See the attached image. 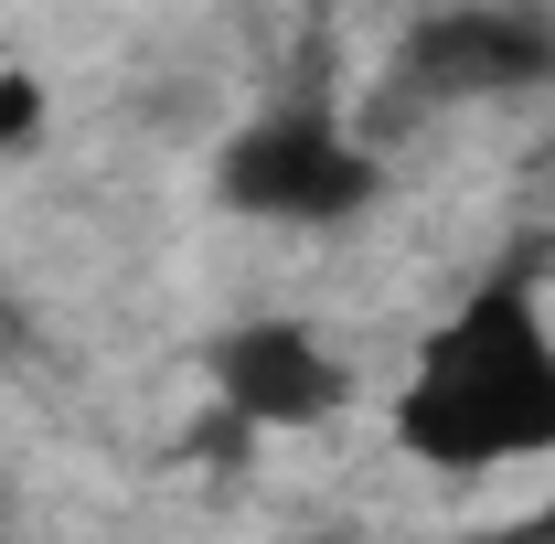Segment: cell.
Listing matches in <instances>:
<instances>
[{
	"label": "cell",
	"mask_w": 555,
	"mask_h": 544,
	"mask_svg": "<svg viewBox=\"0 0 555 544\" xmlns=\"http://www.w3.org/2000/svg\"><path fill=\"white\" fill-rule=\"evenodd\" d=\"M396 449L438 480L555 459V321L524 277L470 288L396 385Z\"/></svg>",
	"instance_id": "obj_1"
},
{
	"label": "cell",
	"mask_w": 555,
	"mask_h": 544,
	"mask_svg": "<svg viewBox=\"0 0 555 544\" xmlns=\"http://www.w3.org/2000/svg\"><path fill=\"white\" fill-rule=\"evenodd\" d=\"M385 193V160H374V139L332 118L321 96H288V107H257L246 129L214 150V204L246 213V224H352V213H374Z\"/></svg>",
	"instance_id": "obj_2"
},
{
	"label": "cell",
	"mask_w": 555,
	"mask_h": 544,
	"mask_svg": "<svg viewBox=\"0 0 555 544\" xmlns=\"http://www.w3.org/2000/svg\"><path fill=\"white\" fill-rule=\"evenodd\" d=\"M555 86V22L534 0H449L427 11L406 43H396V75H385V118H427V107H491V96H534Z\"/></svg>",
	"instance_id": "obj_3"
},
{
	"label": "cell",
	"mask_w": 555,
	"mask_h": 544,
	"mask_svg": "<svg viewBox=\"0 0 555 544\" xmlns=\"http://www.w3.org/2000/svg\"><path fill=\"white\" fill-rule=\"evenodd\" d=\"M204 396L235 438H288V427H321V416L352 406L343 352L310 332V321H235V332L204 341Z\"/></svg>",
	"instance_id": "obj_4"
},
{
	"label": "cell",
	"mask_w": 555,
	"mask_h": 544,
	"mask_svg": "<svg viewBox=\"0 0 555 544\" xmlns=\"http://www.w3.org/2000/svg\"><path fill=\"white\" fill-rule=\"evenodd\" d=\"M43 118H54V96H43V75L0 65V160H22V150L43 139Z\"/></svg>",
	"instance_id": "obj_5"
},
{
	"label": "cell",
	"mask_w": 555,
	"mask_h": 544,
	"mask_svg": "<svg viewBox=\"0 0 555 544\" xmlns=\"http://www.w3.org/2000/svg\"><path fill=\"white\" fill-rule=\"evenodd\" d=\"M449 544H555V502L513 513V523H481V534H449Z\"/></svg>",
	"instance_id": "obj_6"
},
{
	"label": "cell",
	"mask_w": 555,
	"mask_h": 544,
	"mask_svg": "<svg viewBox=\"0 0 555 544\" xmlns=\"http://www.w3.org/2000/svg\"><path fill=\"white\" fill-rule=\"evenodd\" d=\"M11 352H33V321H22V310L0 299V363H11Z\"/></svg>",
	"instance_id": "obj_7"
}]
</instances>
